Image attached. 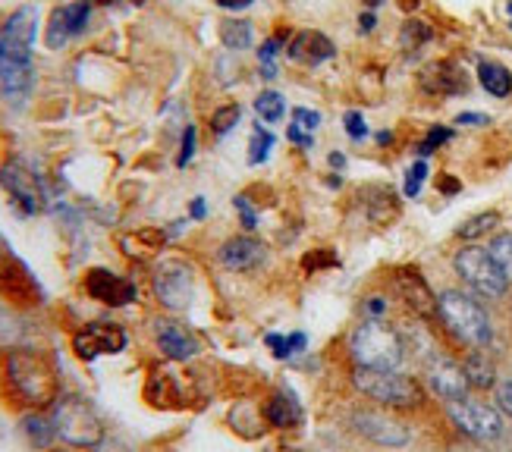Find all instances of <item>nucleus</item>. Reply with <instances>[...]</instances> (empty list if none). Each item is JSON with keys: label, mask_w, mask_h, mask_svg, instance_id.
<instances>
[{"label": "nucleus", "mask_w": 512, "mask_h": 452, "mask_svg": "<svg viewBox=\"0 0 512 452\" xmlns=\"http://www.w3.org/2000/svg\"><path fill=\"white\" fill-rule=\"evenodd\" d=\"M450 139H453V129L450 126H431L428 135H425V142L418 145V154L421 157H431L440 145H447Z\"/></svg>", "instance_id": "36"}, {"label": "nucleus", "mask_w": 512, "mask_h": 452, "mask_svg": "<svg viewBox=\"0 0 512 452\" xmlns=\"http://www.w3.org/2000/svg\"><path fill=\"white\" fill-rule=\"evenodd\" d=\"M431 38H434V29L428 26V22H421V19H409L403 26V32H399V44H403V51L425 48Z\"/></svg>", "instance_id": "31"}, {"label": "nucleus", "mask_w": 512, "mask_h": 452, "mask_svg": "<svg viewBox=\"0 0 512 452\" xmlns=\"http://www.w3.org/2000/svg\"><path fill=\"white\" fill-rule=\"evenodd\" d=\"M437 189H440V192H447V195H456V192H459V179H453L450 173H443V176H440V183H437Z\"/></svg>", "instance_id": "46"}, {"label": "nucleus", "mask_w": 512, "mask_h": 452, "mask_svg": "<svg viewBox=\"0 0 512 452\" xmlns=\"http://www.w3.org/2000/svg\"><path fill=\"white\" fill-rule=\"evenodd\" d=\"M0 186H4V192L13 198V205L22 214L44 211V189L38 183V176L22 161H7L0 167Z\"/></svg>", "instance_id": "12"}, {"label": "nucleus", "mask_w": 512, "mask_h": 452, "mask_svg": "<svg viewBox=\"0 0 512 452\" xmlns=\"http://www.w3.org/2000/svg\"><path fill=\"white\" fill-rule=\"evenodd\" d=\"M487 252L494 255V261L500 264V270L509 277L512 283V233H497L491 239V245H487Z\"/></svg>", "instance_id": "34"}, {"label": "nucleus", "mask_w": 512, "mask_h": 452, "mask_svg": "<svg viewBox=\"0 0 512 452\" xmlns=\"http://www.w3.org/2000/svg\"><path fill=\"white\" fill-rule=\"evenodd\" d=\"M330 164H333V167H343V164H346V157H343V154H330Z\"/></svg>", "instance_id": "52"}, {"label": "nucleus", "mask_w": 512, "mask_h": 452, "mask_svg": "<svg viewBox=\"0 0 512 452\" xmlns=\"http://www.w3.org/2000/svg\"><path fill=\"white\" fill-rule=\"evenodd\" d=\"M220 44H224L227 51H246L252 44V26L239 19H224L220 22Z\"/></svg>", "instance_id": "28"}, {"label": "nucleus", "mask_w": 512, "mask_h": 452, "mask_svg": "<svg viewBox=\"0 0 512 452\" xmlns=\"http://www.w3.org/2000/svg\"><path fill=\"white\" fill-rule=\"evenodd\" d=\"M88 16H92V0H76V4L57 7V10L51 13V19H48V35H44V41H48V48L57 51V48H63V44L70 41L73 35L85 32Z\"/></svg>", "instance_id": "18"}, {"label": "nucleus", "mask_w": 512, "mask_h": 452, "mask_svg": "<svg viewBox=\"0 0 512 452\" xmlns=\"http://www.w3.org/2000/svg\"><path fill=\"white\" fill-rule=\"evenodd\" d=\"M0 32H4L7 63L32 66V51H35V38H38V10L32 4L13 10L4 26H0Z\"/></svg>", "instance_id": "11"}, {"label": "nucleus", "mask_w": 512, "mask_h": 452, "mask_svg": "<svg viewBox=\"0 0 512 452\" xmlns=\"http://www.w3.org/2000/svg\"><path fill=\"white\" fill-rule=\"evenodd\" d=\"M456 123L459 126H465V123H469V126H487V123H491V117H487V113H459Z\"/></svg>", "instance_id": "45"}, {"label": "nucleus", "mask_w": 512, "mask_h": 452, "mask_svg": "<svg viewBox=\"0 0 512 452\" xmlns=\"http://www.w3.org/2000/svg\"><path fill=\"white\" fill-rule=\"evenodd\" d=\"M478 82L487 95L494 98H509L512 95V73L497 60H481L478 63Z\"/></svg>", "instance_id": "27"}, {"label": "nucleus", "mask_w": 512, "mask_h": 452, "mask_svg": "<svg viewBox=\"0 0 512 452\" xmlns=\"http://www.w3.org/2000/svg\"><path fill=\"white\" fill-rule=\"evenodd\" d=\"M217 7H224V10H242V7H249L255 4V0H214Z\"/></svg>", "instance_id": "48"}, {"label": "nucleus", "mask_w": 512, "mask_h": 452, "mask_svg": "<svg viewBox=\"0 0 512 452\" xmlns=\"http://www.w3.org/2000/svg\"><path fill=\"white\" fill-rule=\"evenodd\" d=\"M497 223H500V214H497V211H481V214H475V217L465 220V223L459 226V230H456V236L465 239V242H475V239H481V236L491 233Z\"/></svg>", "instance_id": "30"}, {"label": "nucleus", "mask_w": 512, "mask_h": 452, "mask_svg": "<svg viewBox=\"0 0 512 452\" xmlns=\"http://www.w3.org/2000/svg\"><path fill=\"white\" fill-rule=\"evenodd\" d=\"M437 318L447 327L462 346L469 349H487L494 339V327L487 311L478 299L459 289H443L437 296Z\"/></svg>", "instance_id": "2"}, {"label": "nucleus", "mask_w": 512, "mask_h": 452, "mask_svg": "<svg viewBox=\"0 0 512 452\" xmlns=\"http://www.w3.org/2000/svg\"><path fill=\"white\" fill-rule=\"evenodd\" d=\"M82 286H85L88 296H92L95 302H101V305H107V308H126V305H132L139 299L136 283H132L129 277L114 274V270H107V267L88 270Z\"/></svg>", "instance_id": "13"}, {"label": "nucleus", "mask_w": 512, "mask_h": 452, "mask_svg": "<svg viewBox=\"0 0 512 452\" xmlns=\"http://www.w3.org/2000/svg\"><path fill=\"white\" fill-rule=\"evenodd\" d=\"M362 195H368V201H365V211H368V217L377 223V208H384V214L393 220L396 217V211H399V198H396V192L393 189H387V186H368Z\"/></svg>", "instance_id": "29"}, {"label": "nucleus", "mask_w": 512, "mask_h": 452, "mask_svg": "<svg viewBox=\"0 0 512 452\" xmlns=\"http://www.w3.org/2000/svg\"><path fill=\"white\" fill-rule=\"evenodd\" d=\"M19 431L26 437V443L35 449V452H51L54 440H57V431H54V418L44 415V412H26L19 418Z\"/></svg>", "instance_id": "22"}, {"label": "nucleus", "mask_w": 512, "mask_h": 452, "mask_svg": "<svg viewBox=\"0 0 512 452\" xmlns=\"http://www.w3.org/2000/svg\"><path fill=\"white\" fill-rule=\"evenodd\" d=\"M393 286L399 292V299H403L415 314H421V318H434L437 314V296L415 267H399L393 274Z\"/></svg>", "instance_id": "19"}, {"label": "nucleus", "mask_w": 512, "mask_h": 452, "mask_svg": "<svg viewBox=\"0 0 512 452\" xmlns=\"http://www.w3.org/2000/svg\"><path fill=\"white\" fill-rule=\"evenodd\" d=\"M352 431L359 437H365L368 443L387 446V449H403L412 440L409 427L384 409H355L352 412Z\"/></svg>", "instance_id": "9"}, {"label": "nucleus", "mask_w": 512, "mask_h": 452, "mask_svg": "<svg viewBox=\"0 0 512 452\" xmlns=\"http://www.w3.org/2000/svg\"><path fill=\"white\" fill-rule=\"evenodd\" d=\"M343 123H346L349 139H355V142H362L365 135H368V126H365V120H362V113H359V110H349Z\"/></svg>", "instance_id": "39"}, {"label": "nucleus", "mask_w": 512, "mask_h": 452, "mask_svg": "<svg viewBox=\"0 0 512 452\" xmlns=\"http://www.w3.org/2000/svg\"><path fill=\"white\" fill-rule=\"evenodd\" d=\"M195 157V126H186L183 132V145H180V157H176V164L186 167L189 161Z\"/></svg>", "instance_id": "42"}, {"label": "nucleus", "mask_w": 512, "mask_h": 452, "mask_svg": "<svg viewBox=\"0 0 512 452\" xmlns=\"http://www.w3.org/2000/svg\"><path fill=\"white\" fill-rule=\"evenodd\" d=\"M509 29H512V26H509Z\"/></svg>", "instance_id": "54"}, {"label": "nucleus", "mask_w": 512, "mask_h": 452, "mask_svg": "<svg viewBox=\"0 0 512 452\" xmlns=\"http://www.w3.org/2000/svg\"><path fill=\"white\" fill-rule=\"evenodd\" d=\"M264 343L274 349V358H280V361L293 355V343H289V336H280V333H267V336H264Z\"/></svg>", "instance_id": "40"}, {"label": "nucleus", "mask_w": 512, "mask_h": 452, "mask_svg": "<svg viewBox=\"0 0 512 452\" xmlns=\"http://www.w3.org/2000/svg\"><path fill=\"white\" fill-rule=\"evenodd\" d=\"M239 117H242V107L239 104H224V107H217L211 113V132H214V139H224V135H230L236 126H239Z\"/></svg>", "instance_id": "32"}, {"label": "nucleus", "mask_w": 512, "mask_h": 452, "mask_svg": "<svg viewBox=\"0 0 512 452\" xmlns=\"http://www.w3.org/2000/svg\"><path fill=\"white\" fill-rule=\"evenodd\" d=\"M0 296L13 299V305H38V296H41L29 267L22 264L4 242H0Z\"/></svg>", "instance_id": "14"}, {"label": "nucleus", "mask_w": 512, "mask_h": 452, "mask_svg": "<svg viewBox=\"0 0 512 452\" xmlns=\"http://www.w3.org/2000/svg\"><path fill=\"white\" fill-rule=\"evenodd\" d=\"M509 13H512V4H509Z\"/></svg>", "instance_id": "53"}, {"label": "nucleus", "mask_w": 512, "mask_h": 452, "mask_svg": "<svg viewBox=\"0 0 512 452\" xmlns=\"http://www.w3.org/2000/svg\"><path fill=\"white\" fill-rule=\"evenodd\" d=\"M151 289L164 311H186L195 302V267L183 258H164L151 274Z\"/></svg>", "instance_id": "7"}, {"label": "nucleus", "mask_w": 512, "mask_h": 452, "mask_svg": "<svg viewBox=\"0 0 512 452\" xmlns=\"http://www.w3.org/2000/svg\"><path fill=\"white\" fill-rule=\"evenodd\" d=\"M293 126H299V129H305V132H315V129L321 126V113L305 110V107H296V110H293Z\"/></svg>", "instance_id": "38"}, {"label": "nucleus", "mask_w": 512, "mask_h": 452, "mask_svg": "<svg viewBox=\"0 0 512 452\" xmlns=\"http://www.w3.org/2000/svg\"><path fill=\"white\" fill-rule=\"evenodd\" d=\"M362 29H365V32H371V29H374V16H371V13H368V16H362Z\"/></svg>", "instance_id": "51"}, {"label": "nucleus", "mask_w": 512, "mask_h": 452, "mask_svg": "<svg viewBox=\"0 0 512 452\" xmlns=\"http://www.w3.org/2000/svg\"><path fill=\"white\" fill-rule=\"evenodd\" d=\"M453 267H456V274L469 283V289H475L481 299L494 302V299H503L509 292V277L500 270L494 255L478 242L462 245L459 252L453 255Z\"/></svg>", "instance_id": "6"}, {"label": "nucleus", "mask_w": 512, "mask_h": 452, "mask_svg": "<svg viewBox=\"0 0 512 452\" xmlns=\"http://www.w3.org/2000/svg\"><path fill=\"white\" fill-rule=\"evenodd\" d=\"M189 214H192L195 220H202V217H205V201H202V198H195V201H192V208H189Z\"/></svg>", "instance_id": "49"}, {"label": "nucleus", "mask_w": 512, "mask_h": 452, "mask_svg": "<svg viewBox=\"0 0 512 452\" xmlns=\"http://www.w3.org/2000/svg\"><path fill=\"white\" fill-rule=\"evenodd\" d=\"M462 371H465V380H469L472 390H494L497 383H500L494 358L487 355L484 349H472L469 358L462 361Z\"/></svg>", "instance_id": "24"}, {"label": "nucleus", "mask_w": 512, "mask_h": 452, "mask_svg": "<svg viewBox=\"0 0 512 452\" xmlns=\"http://www.w3.org/2000/svg\"><path fill=\"white\" fill-rule=\"evenodd\" d=\"M271 148H274V135H271V129L258 123V126L252 129V142H249V164L267 161V154H271Z\"/></svg>", "instance_id": "35"}, {"label": "nucleus", "mask_w": 512, "mask_h": 452, "mask_svg": "<svg viewBox=\"0 0 512 452\" xmlns=\"http://www.w3.org/2000/svg\"><path fill=\"white\" fill-rule=\"evenodd\" d=\"M154 343H158L161 355L167 361H189L202 352V343H198V336L173 318H158L154 321Z\"/></svg>", "instance_id": "16"}, {"label": "nucleus", "mask_w": 512, "mask_h": 452, "mask_svg": "<svg viewBox=\"0 0 512 452\" xmlns=\"http://www.w3.org/2000/svg\"><path fill=\"white\" fill-rule=\"evenodd\" d=\"M51 418H54L57 440L70 449H95L107 437L104 418L95 412V405L76 393H63L54 402Z\"/></svg>", "instance_id": "4"}, {"label": "nucleus", "mask_w": 512, "mask_h": 452, "mask_svg": "<svg viewBox=\"0 0 512 452\" xmlns=\"http://www.w3.org/2000/svg\"><path fill=\"white\" fill-rule=\"evenodd\" d=\"M92 452H139V449L123 437H104Z\"/></svg>", "instance_id": "43"}, {"label": "nucleus", "mask_w": 512, "mask_h": 452, "mask_svg": "<svg viewBox=\"0 0 512 452\" xmlns=\"http://www.w3.org/2000/svg\"><path fill=\"white\" fill-rule=\"evenodd\" d=\"M425 380H428V387L443 399V402H456V399H465L469 396V380H465V371L462 365H456L453 358L447 355H431L425 361Z\"/></svg>", "instance_id": "15"}, {"label": "nucleus", "mask_w": 512, "mask_h": 452, "mask_svg": "<svg viewBox=\"0 0 512 452\" xmlns=\"http://www.w3.org/2000/svg\"><path fill=\"white\" fill-rule=\"evenodd\" d=\"M352 387L359 390L365 399L381 405V409H418V405L425 402V387L403 371L355 368Z\"/></svg>", "instance_id": "5"}, {"label": "nucleus", "mask_w": 512, "mask_h": 452, "mask_svg": "<svg viewBox=\"0 0 512 452\" xmlns=\"http://www.w3.org/2000/svg\"><path fill=\"white\" fill-rule=\"evenodd\" d=\"M126 346H129V333L110 321H92L73 333V352L82 361H95L101 355H120Z\"/></svg>", "instance_id": "10"}, {"label": "nucleus", "mask_w": 512, "mask_h": 452, "mask_svg": "<svg viewBox=\"0 0 512 452\" xmlns=\"http://www.w3.org/2000/svg\"><path fill=\"white\" fill-rule=\"evenodd\" d=\"M447 415H450V421L459 427V431L465 437H472V440L491 443V440L503 437V415L487 402L465 396V399L447 402Z\"/></svg>", "instance_id": "8"}, {"label": "nucleus", "mask_w": 512, "mask_h": 452, "mask_svg": "<svg viewBox=\"0 0 512 452\" xmlns=\"http://www.w3.org/2000/svg\"><path fill=\"white\" fill-rule=\"evenodd\" d=\"M267 258L264 242L252 239V236H233L220 245L217 261L224 264L227 270H236V274H246V270H255L261 261Z\"/></svg>", "instance_id": "21"}, {"label": "nucleus", "mask_w": 512, "mask_h": 452, "mask_svg": "<svg viewBox=\"0 0 512 452\" xmlns=\"http://www.w3.org/2000/svg\"><path fill=\"white\" fill-rule=\"evenodd\" d=\"M333 54H337L333 41L324 32H315V29L296 32L293 38H289V44H286V57L293 60V63H299V66H321Z\"/></svg>", "instance_id": "20"}, {"label": "nucleus", "mask_w": 512, "mask_h": 452, "mask_svg": "<svg viewBox=\"0 0 512 452\" xmlns=\"http://www.w3.org/2000/svg\"><path fill=\"white\" fill-rule=\"evenodd\" d=\"M230 427L239 434V437H246V440H258L264 434V412L255 409V402H236L233 405V412H230Z\"/></svg>", "instance_id": "26"}, {"label": "nucleus", "mask_w": 512, "mask_h": 452, "mask_svg": "<svg viewBox=\"0 0 512 452\" xmlns=\"http://www.w3.org/2000/svg\"><path fill=\"white\" fill-rule=\"evenodd\" d=\"M494 390H497V412L512 418V380H503V383H497Z\"/></svg>", "instance_id": "41"}, {"label": "nucleus", "mask_w": 512, "mask_h": 452, "mask_svg": "<svg viewBox=\"0 0 512 452\" xmlns=\"http://www.w3.org/2000/svg\"><path fill=\"white\" fill-rule=\"evenodd\" d=\"M164 242H167L164 230H154V226H142V230H132V233L120 236V248L129 258H151V255H158L161 248H164Z\"/></svg>", "instance_id": "25"}, {"label": "nucleus", "mask_w": 512, "mask_h": 452, "mask_svg": "<svg viewBox=\"0 0 512 452\" xmlns=\"http://www.w3.org/2000/svg\"><path fill=\"white\" fill-rule=\"evenodd\" d=\"M255 113L264 120V123H280L283 113H286V101L280 92H261L255 98Z\"/></svg>", "instance_id": "33"}, {"label": "nucleus", "mask_w": 512, "mask_h": 452, "mask_svg": "<svg viewBox=\"0 0 512 452\" xmlns=\"http://www.w3.org/2000/svg\"><path fill=\"white\" fill-rule=\"evenodd\" d=\"M349 352L355 368H377V371H399L406 358V343L390 324L381 318H368L352 330Z\"/></svg>", "instance_id": "3"}, {"label": "nucleus", "mask_w": 512, "mask_h": 452, "mask_svg": "<svg viewBox=\"0 0 512 452\" xmlns=\"http://www.w3.org/2000/svg\"><path fill=\"white\" fill-rule=\"evenodd\" d=\"M365 314H368V318H384V314H387V299L384 296L365 299Z\"/></svg>", "instance_id": "44"}, {"label": "nucleus", "mask_w": 512, "mask_h": 452, "mask_svg": "<svg viewBox=\"0 0 512 452\" xmlns=\"http://www.w3.org/2000/svg\"><path fill=\"white\" fill-rule=\"evenodd\" d=\"M425 179H428V161L421 157V161H415V164L406 170V186H403L406 198H418L421 186H425Z\"/></svg>", "instance_id": "37"}, {"label": "nucleus", "mask_w": 512, "mask_h": 452, "mask_svg": "<svg viewBox=\"0 0 512 452\" xmlns=\"http://www.w3.org/2000/svg\"><path fill=\"white\" fill-rule=\"evenodd\" d=\"M0 383H4L7 399L26 412H48L63 396L54 361L26 346L4 349V355H0Z\"/></svg>", "instance_id": "1"}, {"label": "nucleus", "mask_w": 512, "mask_h": 452, "mask_svg": "<svg viewBox=\"0 0 512 452\" xmlns=\"http://www.w3.org/2000/svg\"><path fill=\"white\" fill-rule=\"evenodd\" d=\"M7 66V51H4V32H0V73H4Z\"/></svg>", "instance_id": "50"}, {"label": "nucleus", "mask_w": 512, "mask_h": 452, "mask_svg": "<svg viewBox=\"0 0 512 452\" xmlns=\"http://www.w3.org/2000/svg\"><path fill=\"white\" fill-rule=\"evenodd\" d=\"M289 142H296L302 148H311V139L305 135V129H299V126H289Z\"/></svg>", "instance_id": "47"}, {"label": "nucleus", "mask_w": 512, "mask_h": 452, "mask_svg": "<svg viewBox=\"0 0 512 452\" xmlns=\"http://www.w3.org/2000/svg\"><path fill=\"white\" fill-rule=\"evenodd\" d=\"M421 92H428L434 98H453L469 92V76L462 73V66L453 60H434L428 63L418 76Z\"/></svg>", "instance_id": "17"}, {"label": "nucleus", "mask_w": 512, "mask_h": 452, "mask_svg": "<svg viewBox=\"0 0 512 452\" xmlns=\"http://www.w3.org/2000/svg\"><path fill=\"white\" fill-rule=\"evenodd\" d=\"M264 421L277 427V431H293V427L302 424V409L289 393H274L264 402Z\"/></svg>", "instance_id": "23"}]
</instances>
